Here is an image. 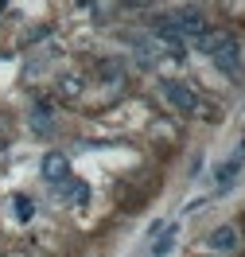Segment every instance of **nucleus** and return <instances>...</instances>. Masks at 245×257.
I'll return each instance as SVG.
<instances>
[{"label":"nucleus","mask_w":245,"mask_h":257,"mask_svg":"<svg viewBox=\"0 0 245 257\" xmlns=\"http://www.w3.org/2000/svg\"><path fill=\"white\" fill-rule=\"evenodd\" d=\"M175 249V222L163 230V238H156V245H152V257H167Z\"/></svg>","instance_id":"9"},{"label":"nucleus","mask_w":245,"mask_h":257,"mask_svg":"<svg viewBox=\"0 0 245 257\" xmlns=\"http://www.w3.org/2000/svg\"><path fill=\"white\" fill-rule=\"evenodd\" d=\"M156 43H160V47L167 51L171 59H183V55H187V43H183L179 35L167 28V16H163V20H156Z\"/></svg>","instance_id":"3"},{"label":"nucleus","mask_w":245,"mask_h":257,"mask_svg":"<svg viewBox=\"0 0 245 257\" xmlns=\"http://www.w3.org/2000/svg\"><path fill=\"white\" fill-rule=\"evenodd\" d=\"M167 28H171V32L179 35L183 43H187V39H202V35L210 32V28H206V20H202V12H198V8H179V12H175V16H167Z\"/></svg>","instance_id":"1"},{"label":"nucleus","mask_w":245,"mask_h":257,"mask_svg":"<svg viewBox=\"0 0 245 257\" xmlns=\"http://www.w3.org/2000/svg\"><path fill=\"white\" fill-rule=\"evenodd\" d=\"M32 128L35 133H51V113L47 109H32Z\"/></svg>","instance_id":"11"},{"label":"nucleus","mask_w":245,"mask_h":257,"mask_svg":"<svg viewBox=\"0 0 245 257\" xmlns=\"http://www.w3.org/2000/svg\"><path fill=\"white\" fill-rule=\"evenodd\" d=\"M66 176H70L66 156L63 152H47V156H43V179H47V183H66Z\"/></svg>","instance_id":"4"},{"label":"nucleus","mask_w":245,"mask_h":257,"mask_svg":"<svg viewBox=\"0 0 245 257\" xmlns=\"http://www.w3.org/2000/svg\"><path fill=\"white\" fill-rule=\"evenodd\" d=\"M160 90H163V97H167L179 113H195L198 109V97H195L191 86H183V82H175V78H160Z\"/></svg>","instance_id":"2"},{"label":"nucleus","mask_w":245,"mask_h":257,"mask_svg":"<svg viewBox=\"0 0 245 257\" xmlns=\"http://www.w3.org/2000/svg\"><path fill=\"white\" fill-rule=\"evenodd\" d=\"M78 78H63V97H78Z\"/></svg>","instance_id":"12"},{"label":"nucleus","mask_w":245,"mask_h":257,"mask_svg":"<svg viewBox=\"0 0 245 257\" xmlns=\"http://www.w3.org/2000/svg\"><path fill=\"white\" fill-rule=\"evenodd\" d=\"M237 172H241V160H233V156H229L226 164H218V187H222V191H229Z\"/></svg>","instance_id":"8"},{"label":"nucleus","mask_w":245,"mask_h":257,"mask_svg":"<svg viewBox=\"0 0 245 257\" xmlns=\"http://www.w3.org/2000/svg\"><path fill=\"white\" fill-rule=\"evenodd\" d=\"M59 195H63V199H70V203H86L90 187H86L82 179H66V183H59Z\"/></svg>","instance_id":"7"},{"label":"nucleus","mask_w":245,"mask_h":257,"mask_svg":"<svg viewBox=\"0 0 245 257\" xmlns=\"http://www.w3.org/2000/svg\"><path fill=\"white\" fill-rule=\"evenodd\" d=\"M12 207H16V218H20V222H28V218L35 214V207H32V199H28V195H16V199H12Z\"/></svg>","instance_id":"10"},{"label":"nucleus","mask_w":245,"mask_h":257,"mask_svg":"<svg viewBox=\"0 0 245 257\" xmlns=\"http://www.w3.org/2000/svg\"><path fill=\"white\" fill-rule=\"evenodd\" d=\"M210 55H214V63L222 66L226 74H237V43H233V35H226V39L210 51Z\"/></svg>","instance_id":"5"},{"label":"nucleus","mask_w":245,"mask_h":257,"mask_svg":"<svg viewBox=\"0 0 245 257\" xmlns=\"http://www.w3.org/2000/svg\"><path fill=\"white\" fill-rule=\"evenodd\" d=\"M206 245L214 253H229V249H237V230L233 226H218V230L206 234Z\"/></svg>","instance_id":"6"}]
</instances>
